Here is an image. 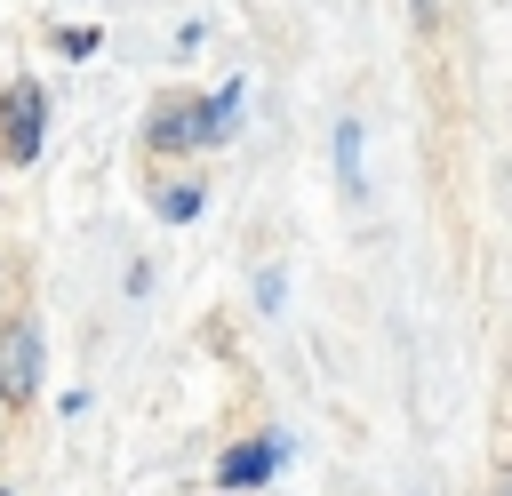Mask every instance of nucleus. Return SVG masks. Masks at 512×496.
<instances>
[{"label":"nucleus","mask_w":512,"mask_h":496,"mask_svg":"<svg viewBox=\"0 0 512 496\" xmlns=\"http://www.w3.org/2000/svg\"><path fill=\"white\" fill-rule=\"evenodd\" d=\"M40 384V320H8L0 336V392H32Z\"/></svg>","instance_id":"7ed1b4c3"},{"label":"nucleus","mask_w":512,"mask_h":496,"mask_svg":"<svg viewBox=\"0 0 512 496\" xmlns=\"http://www.w3.org/2000/svg\"><path fill=\"white\" fill-rule=\"evenodd\" d=\"M408 8H416V24H432V16H440V0H408Z\"/></svg>","instance_id":"0eeeda50"},{"label":"nucleus","mask_w":512,"mask_h":496,"mask_svg":"<svg viewBox=\"0 0 512 496\" xmlns=\"http://www.w3.org/2000/svg\"><path fill=\"white\" fill-rule=\"evenodd\" d=\"M280 448H288V440H240V448L216 456V480H224V488H256V480H272Z\"/></svg>","instance_id":"20e7f679"},{"label":"nucleus","mask_w":512,"mask_h":496,"mask_svg":"<svg viewBox=\"0 0 512 496\" xmlns=\"http://www.w3.org/2000/svg\"><path fill=\"white\" fill-rule=\"evenodd\" d=\"M40 128H48L40 80H8V88H0V152H8V168L40 160Z\"/></svg>","instance_id":"f03ea898"},{"label":"nucleus","mask_w":512,"mask_h":496,"mask_svg":"<svg viewBox=\"0 0 512 496\" xmlns=\"http://www.w3.org/2000/svg\"><path fill=\"white\" fill-rule=\"evenodd\" d=\"M360 144H368V128H360V120H336V184H344L352 200H368V160H360Z\"/></svg>","instance_id":"39448f33"},{"label":"nucleus","mask_w":512,"mask_h":496,"mask_svg":"<svg viewBox=\"0 0 512 496\" xmlns=\"http://www.w3.org/2000/svg\"><path fill=\"white\" fill-rule=\"evenodd\" d=\"M240 104H248V80H224L208 104H168L152 120V144H224L240 128Z\"/></svg>","instance_id":"f257e3e1"},{"label":"nucleus","mask_w":512,"mask_h":496,"mask_svg":"<svg viewBox=\"0 0 512 496\" xmlns=\"http://www.w3.org/2000/svg\"><path fill=\"white\" fill-rule=\"evenodd\" d=\"M152 216H160V224L200 216V184H160V192H152Z\"/></svg>","instance_id":"423d86ee"}]
</instances>
